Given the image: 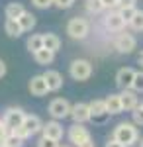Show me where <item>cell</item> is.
<instances>
[{
    "mask_svg": "<svg viewBox=\"0 0 143 147\" xmlns=\"http://www.w3.org/2000/svg\"><path fill=\"white\" fill-rule=\"evenodd\" d=\"M112 139H116L123 147H132L139 141V131L132 122H120L114 127V137Z\"/></svg>",
    "mask_w": 143,
    "mask_h": 147,
    "instance_id": "cell-1",
    "label": "cell"
},
{
    "mask_svg": "<svg viewBox=\"0 0 143 147\" xmlns=\"http://www.w3.org/2000/svg\"><path fill=\"white\" fill-rule=\"evenodd\" d=\"M67 34L73 39H84L88 34H90V24H88L86 18H71L69 24H67Z\"/></svg>",
    "mask_w": 143,
    "mask_h": 147,
    "instance_id": "cell-2",
    "label": "cell"
},
{
    "mask_svg": "<svg viewBox=\"0 0 143 147\" xmlns=\"http://www.w3.org/2000/svg\"><path fill=\"white\" fill-rule=\"evenodd\" d=\"M69 73L75 80H88L90 75H92V63L88 59H75L69 67Z\"/></svg>",
    "mask_w": 143,
    "mask_h": 147,
    "instance_id": "cell-3",
    "label": "cell"
},
{
    "mask_svg": "<svg viewBox=\"0 0 143 147\" xmlns=\"http://www.w3.org/2000/svg\"><path fill=\"white\" fill-rule=\"evenodd\" d=\"M69 141L73 143L75 147H80V145H84L86 141H90L92 139V136H90V131H88L84 125H80V124H73L71 127H69Z\"/></svg>",
    "mask_w": 143,
    "mask_h": 147,
    "instance_id": "cell-4",
    "label": "cell"
},
{
    "mask_svg": "<svg viewBox=\"0 0 143 147\" xmlns=\"http://www.w3.org/2000/svg\"><path fill=\"white\" fill-rule=\"evenodd\" d=\"M24 116H26V112H24L22 108H16V106H10V108H6V112H4V118L0 120L2 124L6 125L8 129H14V127H20L24 122Z\"/></svg>",
    "mask_w": 143,
    "mask_h": 147,
    "instance_id": "cell-5",
    "label": "cell"
},
{
    "mask_svg": "<svg viewBox=\"0 0 143 147\" xmlns=\"http://www.w3.org/2000/svg\"><path fill=\"white\" fill-rule=\"evenodd\" d=\"M49 116L53 118V120H65L67 116H69V112H71V104H69V100H65V98H55V100H51V104H49Z\"/></svg>",
    "mask_w": 143,
    "mask_h": 147,
    "instance_id": "cell-6",
    "label": "cell"
},
{
    "mask_svg": "<svg viewBox=\"0 0 143 147\" xmlns=\"http://www.w3.org/2000/svg\"><path fill=\"white\" fill-rule=\"evenodd\" d=\"M114 47L118 49V53H125V55H130L135 51V47H137V41H135V37L132 34H118L116 35V39H114Z\"/></svg>",
    "mask_w": 143,
    "mask_h": 147,
    "instance_id": "cell-7",
    "label": "cell"
},
{
    "mask_svg": "<svg viewBox=\"0 0 143 147\" xmlns=\"http://www.w3.org/2000/svg\"><path fill=\"white\" fill-rule=\"evenodd\" d=\"M88 112H90V120L92 122H96V124H104L108 118H110V114L106 110V104L104 100H92L88 104Z\"/></svg>",
    "mask_w": 143,
    "mask_h": 147,
    "instance_id": "cell-8",
    "label": "cell"
},
{
    "mask_svg": "<svg viewBox=\"0 0 143 147\" xmlns=\"http://www.w3.org/2000/svg\"><path fill=\"white\" fill-rule=\"evenodd\" d=\"M65 136V129L63 125L59 124L57 120H51V122H45L43 127H41V137H47V139H53V141H61Z\"/></svg>",
    "mask_w": 143,
    "mask_h": 147,
    "instance_id": "cell-9",
    "label": "cell"
},
{
    "mask_svg": "<svg viewBox=\"0 0 143 147\" xmlns=\"http://www.w3.org/2000/svg\"><path fill=\"white\" fill-rule=\"evenodd\" d=\"M69 116L73 118V122H75V124H80V125H82L84 122H88V120H90L88 104H86V102H77V104H73V106H71Z\"/></svg>",
    "mask_w": 143,
    "mask_h": 147,
    "instance_id": "cell-10",
    "label": "cell"
},
{
    "mask_svg": "<svg viewBox=\"0 0 143 147\" xmlns=\"http://www.w3.org/2000/svg\"><path fill=\"white\" fill-rule=\"evenodd\" d=\"M133 77H135V71L132 67H121L116 73V84L120 86L121 90H127V88H132Z\"/></svg>",
    "mask_w": 143,
    "mask_h": 147,
    "instance_id": "cell-11",
    "label": "cell"
},
{
    "mask_svg": "<svg viewBox=\"0 0 143 147\" xmlns=\"http://www.w3.org/2000/svg\"><path fill=\"white\" fill-rule=\"evenodd\" d=\"M22 127L28 131V136L32 137L35 134H39L41 131V127H43V122L39 120V116H33V114H26L24 116V122H22Z\"/></svg>",
    "mask_w": 143,
    "mask_h": 147,
    "instance_id": "cell-12",
    "label": "cell"
},
{
    "mask_svg": "<svg viewBox=\"0 0 143 147\" xmlns=\"http://www.w3.org/2000/svg\"><path fill=\"white\" fill-rule=\"evenodd\" d=\"M104 26H106V30H110V32H121V30L125 28V22L121 20V16H120L118 10H110L106 14V18H104Z\"/></svg>",
    "mask_w": 143,
    "mask_h": 147,
    "instance_id": "cell-13",
    "label": "cell"
},
{
    "mask_svg": "<svg viewBox=\"0 0 143 147\" xmlns=\"http://www.w3.org/2000/svg\"><path fill=\"white\" fill-rule=\"evenodd\" d=\"M43 79H45V84H47V90H49V92L61 90V86H63V77H61L59 71H53V69L45 71Z\"/></svg>",
    "mask_w": 143,
    "mask_h": 147,
    "instance_id": "cell-14",
    "label": "cell"
},
{
    "mask_svg": "<svg viewBox=\"0 0 143 147\" xmlns=\"http://www.w3.org/2000/svg\"><path fill=\"white\" fill-rule=\"evenodd\" d=\"M120 102H121V110H125V112H133V110L139 106L137 94H135L132 88H127V90H121V94H120Z\"/></svg>",
    "mask_w": 143,
    "mask_h": 147,
    "instance_id": "cell-15",
    "label": "cell"
},
{
    "mask_svg": "<svg viewBox=\"0 0 143 147\" xmlns=\"http://www.w3.org/2000/svg\"><path fill=\"white\" fill-rule=\"evenodd\" d=\"M28 88H30V92H32L33 96H45V94L49 92L47 90V84H45L43 75H35V77H32Z\"/></svg>",
    "mask_w": 143,
    "mask_h": 147,
    "instance_id": "cell-16",
    "label": "cell"
},
{
    "mask_svg": "<svg viewBox=\"0 0 143 147\" xmlns=\"http://www.w3.org/2000/svg\"><path fill=\"white\" fill-rule=\"evenodd\" d=\"M104 104H106V110L110 116H116V114H121V102H120V94H110L104 98Z\"/></svg>",
    "mask_w": 143,
    "mask_h": 147,
    "instance_id": "cell-17",
    "label": "cell"
},
{
    "mask_svg": "<svg viewBox=\"0 0 143 147\" xmlns=\"http://www.w3.org/2000/svg\"><path fill=\"white\" fill-rule=\"evenodd\" d=\"M43 49L47 51H51V53H57L59 49H61V39H59V35L55 34H43Z\"/></svg>",
    "mask_w": 143,
    "mask_h": 147,
    "instance_id": "cell-18",
    "label": "cell"
},
{
    "mask_svg": "<svg viewBox=\"0 0 143 147\" xmlns=\"http://www.w3.org/2000/svg\"><path fill=\"white\" fill-rule=\"evenodd\" d=\"M24 12H26V8H24L20 2H10V4L6 6L4 14H6V20H18Z\"/></svg>",
    "mask_w": 143,
    "mask_h": 147,
    "instance_id": "cell-19",
    "label": "cell"
},
{
    "mask_svg": "<svg viewBox=\"0 0 143 147\" xmlns=\"http://www.w3.org/2000/svg\"><path fill=\"white\" fill-rule=\"evenodd\" d=\"M16 22L20 24V28H22V32H30V30H33L35 28V16H33L32 12H24L22 16L16 20Z\"/></svg>",
    "mask_w": 143,
    "mask_h": 147,
    "instance_id": "cell-20",
    "label": "cell"
},
{
    "mask_svg": "<svg viewBox=\"0 0 143 147\" xmlns=\"http://www.w3.org/2000/svg\"><path fill=\"white\" fill-rule=\"evenodd\" d=\"M33 59H35L37 65H51L53 59H55V53H51V51H47V49H39V51L33 53Z\"/></svg>",
    "mask_w": 143,
    "mask_h": 147,
    "instance_id": "cell-21",
    "label": "cell"
},
{
    "mask_svg": "<svg viewBox=\"0 0 143 147\" xmlns=\"http://www.w3.org/2000/svg\"><path fill=\"white\" fill-rule=\"evenodd\" d=\"M26 45L30 49V53H35V51H39V49H43V37H41V34H32L28 37Z\"/></svg>",
    "mask_w": 143,
    "mask_h": 147,
    "instance_id": "cell-22",
    "label": "cell"
},
{
    "mask_svg": "<svg viewBox=\"0 0 143 147\" xmlns=\"http://www.w3.org/2000/svg\"><path fill=\"white\" fill-rule=\"evenodd\" d=\"M4 32L10 35V37H20V35L24 34L22 28H20V24L16 22V20H6V24H4Z\"/></svg>",
    "mask_w": 143,
    "mask_h": 147,
    "instance_id": "cell-23",
    "label": "cell"
},
{
    "mask_svg": "<svg viewBox=\"0 0 143 147\" xmlns=\"http://www.w3.org/2000/svg\"><path fill=\"white\" fill-rule=\"evenodd\" d=\"M127 26L135 32H143V10H135L133 18L127 22Z\"/></svg>",
    "mask_w": 143,
    "mask_h": 147,
    "instance_id": "cell-24",
    "label": "cell"
},
{
    "mask_svg": "<svg viewBox=\"0 0 143 147\" xmlns=\"http://www.w3.org/2000/svg\"><path fill=\"white\" fill-rule=\"evenodd\" d=\"M132 90L135 94L143 92V71H135V77H133V82H132Z\"/></svg>",
    "mask_w": 143,
    "mask_h": 147,
    "instance_id": "cell-25",
    "label": "cell"
},
{
    "mask_svg": "<svg viewBox=\"0 0 143 147\" xmlns=\"http://www.w3.org/2000/svg\"><path fill=\"white\" fill-rule=\"evenodd\" d=\"M4 147H24V139H20V137H16L14 134H8V137L4 139V143H2Z\"/></svg>",
    "mask_w": 143,
    "mask_h": 147,
    "instance_id": "cell-26",
    "label": "cell"
},
{
    "mask_svg": "<svg viewBox=\"0 0 143 147\" xmlns=\"http://www.w3.org/2000/svg\"><path fill=\"white\" fill-rule=\"evenodd\" d=\"M84 6H86V10L90 12V14H100V12L104 10L102 4H100V0H86Z\"/></svg>",
    "mask_w": 143,
    "mask_h": 147,
    "instance_id": "cell-27",
    "label": "cell"
},
{
    "mask_svg": "<svg viewBox=\"0 0 143 147\" xmlns=\"http://www.w3.org/2000/svg\"><path fill=\"white\" fill-rule=\"evenodd\" d=\"M135 4H137V0H116V10H132L135 8Z\"/></svg>",
    "mask_w": 143,
    "mask_h": 147,
    "instance_id": "cell-28",
    "label": "cell"
},
{
    "mask_svg": "<svg viewBox=\"0 0 143 147\" xmlns=\"http://www.w3.org/2000/svg\"><path fill=\"white\" fill-rule=\"evenodd\" d=\"M132 118H133V125H143V108L141 106H137L135 110L132 112Z\"/></svg>",
    "mask_w": 143,
    "mask_h": 147,
    "instance_id": "cell-29",
    "label": "cell"
},
{
    "mask_svg": "<svg viewBox=\"0 0 143 147\" xmlns=\"http://www.w3.org/2000/svg\"><path fill=\"white\" fill-rule=\"evenodd\" d=\"M37 147H59V141L47 139V137H39V141H37Z\"/></svg>",
    "mask_w": 143,
    "mask_h": 147,
    "instance_id": "cell-30",
    "label": "cell"
},
{
    "mask_svg": "<svg viewBox=\"0 0 143 147\" xmlns=\"http://www.w3.org/2000/svg\"><path fill=\"white\" fill-rule=\"evenodd\" d=\"M32 4L35 8H39V10H45V8L53 6V0H32Z\"/></svg>",
    "mask_w": 143,
    "mask_h": 147,
    "instance_id": "cell-31",
    "label": "cell"
},
{
    "mask_svg": "<svg viewBox=\"0 0 143 147\" xmlns=\"http://www.w3.org/2000/svg\"><path fill=\"white\" fill-rule=\"evenodd\" d=\"M53 4L57 8H61V10H67V8H71L75 4V0H53Z\"/></svg>",
    "mask_w": 143,
    "mask_h": 147,
    "instance_id": "cell-32",
    "label": "cell"
},
{
    "mask_svg": "<svg viewBox=\"0 0 143 147\" xmlns=\"http://www.w3.org/2000/svg\"><path fill=\"white\" fill-rule=\"evenodd\" d=\"M12 134H14V136L16 137H20V139H24V141H26V139H28V131H26V129H24L22 125H20V127H14V129H12Z\"/></svg>",
    "mask_w": 143,
    "mask_h": 147,
    "instance_id": "cell-33",
    "label": "cell"
},
{
    "mask_svg": "<svg viewBox=\"0 0 143 147\" xmlns=\"http://www.w3.org/2000/svg\"><path fill=\"white\" fill-rule=\"evenodd\" d=\"M135 10H137V8H132V10H121V12H120L121 20H123V22L127 24V22H130V20L133 18V14H135Z\"/></svg>",
    "mask_w": 143,
    "mask_h": 147,
    "instance_id": "cell-34",
    "label": "cell"
},
{
    "mask_svg": "<svg viewBox=\"0 0 143 147\" xmlns=\"http://www.w3.org/2000/svg\"><path fill=\"white\" fill-rule=\"evenodd\" d=\"M104 10H116V0H100Z\"/></svg>",
    "mask_w": 143,
    "mask_h": 147,
    "instance_id": "cell-35",
    "label": "cell"
},
{
    "mask_svg": "<svg viewBox=\"0 0 143 147\" xmlns=\"http://www.w3.org/2000/svg\"><path fill=\"white\" fill-rule=\"evenodd\" d=\"M8 134H10V129H8L6 125H4V124H2V122H0V145L4 143V139L8 137Z\"/></svg>",
    "mask_w": 143,
    "mask_h": 147,
    "instance_id": "cell-36",
    "label": "cell"
},
{
    "mask_svg": "<svg viewBox=\"0 0 143 147\" xmlns=\"http://www.w3.org/2000/svg\"><path fill=\"white\" fill-rule=\"evenodd\" d=\"M104 147H123V145H121V143H118L116 139H108V141H106V145H104Z\"/></svg>",
    "mask_w": 143,
    "mask_h": 147,
    "instance_id": "cell-37",
    "label": "cell"
},
{
    "mask_svg": "<svg viewBox=\"0 0 143 147\" xmlns=\"http://www.w3.org/2000/svg\"><path fill=\"white\" fill-rule=\"evenodd\" d=\"M6 71H8V69H6V63H4V61L0 59V79H2V77L6 75Z\"/></svg>",
    "mask_w": 143,
    "mask_h": 147,
    "instance_id": "cell-38",
    "label": "cell"
},
{
    "mask_svg": "<svg viewBox=\"0 0 143 147\" xmlns=\"http://www.w3.org/2000/svg\"><path fill=\"white\" fill-rule=\"evenodd\" d=\"M80 147H96V143H94V141H92V139H90V141H86V143H84V145H80Z\"/></svg>",
    "mask_w": 143,
    "mask_h": 147,
    "instance_id": "cell-39",
    "label": "cell"
},
{
    "mask_svg": "<svg viewBox=\"0 0 143 147\" xmlns=\"http://www.w3.org/2000/svg\"><path fill=\"white\" fill-rule=\"evenodd\" d=\"M137 61H139V65H141V67H143V51H141V53H139V57H137Z\"/></svg>",
    "mask_w": 143,
    "mask_h": 147,
    "instance_id": "cell-40",
    "label": "cell"
},
{
    "mask_svg": "<svg viewBox=\"0 0 143 147\" xmlns=\"http://www.w3.org/2000/svg\"><path fill=\"white\" fill-rule=\"evenodd\" d=\"M139 147H143V137H141V139H139Z\"/></svg>",
    "mask_w": 143,
    "mask_h": 147,
    "instance_id": "cell-41",
    "label": "cell"
},
{
    "mask_svg": "<svg viewBox=\"0 0 143 147\" xmlns=\"http://www.w3.org/2000/svg\"><path fill=\"white\" fill-rule=\"evenodd\" d=\"M59 147H71V145H59Z\"/></svg>",
    "mask_w": 143,
    "mask_h": 147,
    "instance_id": "cell-42",
    "label": "cell"
},
{
    "mask_svg": "<svg viewBox=\"0 0 143 147\" xmlns=\"http://www.w3.org/2000/svg\"><path fill=\"white\" fill-rule=\"evenodd\" d=\"M139 106H141V108H143V102H141V104H139Z\"/></svg>",
    "mask_w": 143,
    "mask_h": 147,
    "instance_id": "cell-43",
    "label": "cell"
},
{
    "mask_svg": "<svg viewBox=\"0 0 143 147\" xmlns=\"http://www.w3.org/2000/svg\"><path fill=\"white\" fill-rule=\"evenodd\" d=\"M0 147H4V145H0Z\"/></svg>",
    "mask_w": 143,
    "mask_h": 147,
    "instance_id": "cell-44",
    "label": "cell"
}]
</instances>
